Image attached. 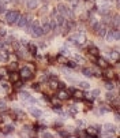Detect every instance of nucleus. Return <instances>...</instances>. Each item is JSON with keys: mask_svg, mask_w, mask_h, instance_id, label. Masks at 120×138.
I'll use <instances>...</instances> for the list:
<instances>
[{"mask_svg": "<svg viewBox=\"0 0 120 138\" xmlns=\"http://www.w3.org/2000/svg\"><path fill=\"white\" fill-rule=\"evenodd\" d=\"M42 2H44V3H46V2H48V0H42Z\"/></svg>", "mask_w": 120, "mask_h": 138, "instance_id": "nucleus-46", "label": "nucleus"}, {"mask_svg": "<svg viewBox=\"0 0 120 138\" xmlns=\"http://www.w3.org/2000/svg\"><path fill=\"white\" fill-rule=\"evenodd\" d=\"M30 33H31V36L33 37H41L42 36V29H41V26H38L36 22H33V25H31V28H30Z\"/></svg>", "mask_w": 120, "mask_h": 138, "instance_id": "nucleus-4", "label": "nucleus"}, {"mask_svg": "<svg viewBox=\"0 0 120 138\" xmlns=\"http://www.w3.org/2000/svg\"><path fill=\"white\" fill-rule=\"evenodd\" d=\"M57 12H59L60 15H63L64 18H72L71 10H70L67 6H64V4H59V6H57Z\"/></svg>", "mask_w": 120, "mask_h": 138, "instance_id": "nucleus-3", "label": "nucleus"}, {"mask_svg": "<svg viewBox=\"0 0 120 138\" xmlns=\"http://www.w3.org/2000/svg\"><path fill=\"white\" fill-rule=\"evenodd\" d=\"M78 136H79V137H89V136H87V133H86V131H78Z\"/></svg>", "mask_w": 120, "mask_h": 138, "instance_id": "nucleus-42", "label": "nucleus"}, {"mask_svg": "<svg viewBox=\"0 0 120 138\" xmlns=\"http://www.w3.org/2000/svg\"><path fill=\"white\" fill-rule=\"evenodd\" d=\"M82 72H83L85 77H92V75H93V71L90 68H83V70H82Z\"/></svg>", "mask_w": 120, "mask_h": 138, "instance_id": "nucleus-26", "label": "nucleus"}, {"mask_svg": "<svg viewBox=\"0 0 120 138\" xmlns=\"http://www.w3.org/2000/svg\"><path fill=\"white\" fill-rule=\"evenodd\" d=\"M19 97H20V100H23V101H27V100L30 98V94H29L27 92H20Z\"/></svg>", "mask_w": 120, "mask_h": 138, "instance_id": "nucleus-19", "label": "nucleus"}, {"mask_svg": "<svg viewBox=\"0 0 120 138\" xmlns=\"http://www.w3.org/2000/svg\"><path fill=\"white\" fill-rule=\"evenodd\" d=\"M18 18H19L18 11H10V12H7V15H5V20H7L8 25H15Z\"/></svg>", "mask_w": 120, "mask_h": 138, "instance_id": "nucleus-2", "label": "nucleus"}, {"mask_svg": "<svg viewBox=\"0 0 120 138\" xmlns=\"http://www.w3.org/2000/svg\"><path fill=\"white\" fill-rule=\"evenodd\" d=\"M85 41H86V36H85L83 33L75 34V44H77V45H83Z\"/></svg>", "mask_w": 120, "mask_h": 138, "instance_id": "nucleus-6", "label": "nucleus"}, {"mask_svg": "<svg viewBox=\"0 0 120 138\" xmlns=\"http://www.w3.org/2000/svg\"><path fill=\"white\" fill-rule=\"evenodd\" d=\"M115 98V94H113L112 92H109V93H107V100H109V101H112V100Z\"/></svg>", "mask_w": 120, "mask_h": 138, "instance_id": "nucleus-35", "label": "nucleus"}, {"mask_svg": "<svg viewBox=\"0 0 120 138\" xmlns=\"http://www.w3.org/2000/svg\"><path fill=\"white\" fill-rule=\"evenodd\" d=\"M100 126H90V127L86 128V133L89 137H97L98 133H100Z\"/></svg>", "mask_w": 120, "mask_h": 138, "instance_id": "nucleus-5", "label": "nucleus"}, {"mask_svg": "<svg viewBox=\"0 0 120 138\" xmlns=\"http://www.w3.org/2000/svg\"><path fill=\"white\" fill-rule=\"evenodd\" d=\"M19 79H20L19 72H16V71H11V74H10V81H11V82H16V81H19Z\"/></svg>", "mask_w": 120, "mask_h": 138, "instance_id": "nucleus-14", "label": "nucleus"}, {"mask_svg": "<svg viewBox=\"0 0 120 138\" xmlns=\"http://www.w3.org/2000/svg\"><path fill=\"white\" fill-rule=\"evenodd\" d=\"M90 94H92V97H98L100 96V89H94Z\"/></svg>", "mask_w": 120, "mask_h": 138, "instance_id": "nucleus-34", "label": "nucleus"}, {"mask_svg": "<svg viewBox=\"0 0 120 138\" xmlns=\"http://www.w3.org/2000/svg\"><path fill=\"white\" fill-rule=\"evenodd\" d=\"M14 84H15L16 89H20V88H22V82H20V79H19V81H16V82H14Z\"/></svg>", "mask_w": 120, "mask_h": 138, "instance_id": "nucleus-40", "label": "nucleus"}, {"mask_svg": "<svg viewBox=\"0 0 120 138\" xmlns=\"http://www.w3.org/2000/svg\"><path fill=\"white\" fill-rule=\"evenodd\" d=\"M56 62L57 63H61V64H66L67 63V58L63 56V55H59V56L56 58Z\"/></svg>", "mask_w": 120, "mask_h": 138, "instance_id": "nucleus-21", "label": "nucleus"}, {"mask_svg": "<svg viewBox=\"0 0 120 138\" xmlns=\"http://www.w3.org/2000/svg\"><path fill=\"white\" fill-rule=\"evenodd\" d=\"M42 137H45V138H52V137H53V134L46 133V131H45V133H42Z\"/></svg>", "mask_w": 120, "mask_h": 138, "instance_id": "nucleus-43", "label": "nucleus"}, {"mask_svg": "<svg viewBox=\"0 0 120 138\" xmlns=\"http://www.w3.org/2000/svg\"><path fill=\"white\" fill-rule=\"evenodd\" d=\"M8 74V68L5 67H0V77H4V75Z\"/></svg>", "mask_w": 120, "mask_h": 138, "instance_id": "nucleus-31", "label": "nucleus"}, {"mask_svg": "<svg viewBox=\"0 0 120 138\" xmlns=\"http://www.w3.org/2000/svg\"><path fill=\"white\" fill-rule=\"evenodd\" d=\"M96 62H97V66L101 67V68H104V70L109 67V63H108V60L102 59V58H97V59H96Z\"/></svg>", "mask_w": 120, "mask_h": 138, "instance_id": "nucleus-8", "label": "nucleus"}, {"mask_svg": "<svg viewBox=\"0 0 120 138\" xmlns=\"http://www.w3.org/2000/svg\"><path fill=\"white\" fill-rule=\"evenodd\" d=\"M4 11H5V6L0 3V14H3V12H4Z\"/></svg>", "mask_w": 120, "mask_h": 138, "instance_id": "nucleus-44", "label": "nucleus"}, {"mask_svg": "<svg viewBox=\"0 0 120 138\" xmlns=\"http://www.w3.org/2000/svg\"><path fill=\"white\" fill-rule=\"evenodd\" d=\"M57 84H59V82L56 81V79H51V81H49V88H51V89H57Z\"/></svg>", "mask_w": 120, "mask_h": 138, "instance_id": "nucleus-22", "label": "nucleus"}, {"mask_svg": "<svg viewBox=\"0 0 120 138\" xmlns=\"http://www.w3.org/2000/svg\"><path fill=\"white\" fill-rule=\"evenodd\" d=\"M1 88L5 90H10V84L8 82H1Z\"/></svg>", "mask_w": 120, "mask_h": 138, "instance_id": "nucleus-36", "label": "nucleus"}, {"mask_svg": "<svg viewBox=\"0 0 120 138\" xmlns=\"http://www.w3.org/2000/svg\"><path fill=\"white\" fill-rule=\"evenodd\" d=\"M104 130H105V136H107V137H109L111 134H112L113 131L116 130V127H115L113 124H111V123H107V124L104 126Z\"/></svg>", "mask_w": 120, "mask_h": 138, "instance_id": "nucleus-7", "label": "nucleus"}, {"mask_svg": "<svg viewBox=\"0 0 120 138\" xmlns=\"http://www.w3.org/2000/svg\"><path fill=\"white\" fill-rule=\"evenodd\" d=\"M15 114H16V116H18V119H23V118H25V112H22V111H19V110H16Z\"/></svg>", "mask_w": 120, "mask_h": 138, "instance_id": "nucleus-33", "label": "nucleus"}, {"mask_svg": "<svg viewBox=\"0 0 120 138\" xmlns=\"http://www.w3.org/2000/svg\"><path fill=\"white\" fill-rule=\"evenodd\" d=\"M8 60V55L5 52H1L0 54V62H7Z\"/></svg>", "mask_w": 120, "mask_h": 138, "instance_id": "nucleus-30", "label": "nucleus"}, {"mask_svg": "<svg viewBox=\"0 0 120 138\" xmlns=\"http://www.w3.org/2000/svg\"><path fill=\"white\" fill-rule=\"evenodd\" d=\"M111 58L115 59V60H119V51H118V49H115L113 52H111Z\"/></svg>", "mask_w": 120, "mask_h": 138, "instance_id": "nucleus-28", "label": "nucleus"}, {"mask_svg": "<svg viewBox=\"0 0 120 138\" xmlns=\"http://www.w3.org/2000/svg\"><path fill=\"white\" fill-rule=\"evenodd\" d=\"M105 88H107V89H108V90H112V89H113V88H115V85H113V84H112V81H108V82H107V84H105Z\"/></svg>", "mask_w": 120, "mask_h": 138, "instance_id": "nucleus-32", "label": "nucleus"}, {"mask_svg": "<svg viewBox=\"0 0 120 138\" xmlns=\"http://www.w3.org/2000/svg\"><path fill=\"white\" fill-rule=\"evenodd\" d=\"M5 34H7V32H5V29L0 28V37H5Z\"/></svg>", "mask_w": 120, "mask_h": 138, "instance_id": "nucleus-39", "label": "nucleus"}, {"mask_svg": "<svg viewBox=\"0 0 120 138\" xmlns=\"http://www.w3.org/2000/svg\"><path fill=\"white\" fill-rule=\"evenodd\" d=\"M26 45H27V48H29V51H30V54H33V55L37 54V46H36V45H33V44H26Z\"/></svg>", "mask_w": 120, "mask_h": 138, "instance_id": "nucleus-20", "label": "nucleus"}, {"mask_svg": "<svg viewBox=\"0 0 120 138\" xmlns=\"http://www.w3.org/2000/svg\"><path fill=\"white\" fill-rule=\"evenodd\" d=\"M75 60H77V62H79V64L85 63V59H83L82 56H79V55H77V56H75Z\"/></svg>", "mask_w": 120, "mask_h": 138, "instance_id": "nucleus-38", "label": "nucleus"}, {"mask_svg": "<svg viewBox=\"0 0 120 138\" xmlns=\"http://www.w3.org/2000/svg\"><path fill=\"white\" fill-rule=\"evenodd\" d=\"M111 22H112L113 26H115V29H119V15H115V18L111 20Z\"/></svg>", "mask_w": 120, "mask_h": 138, "instance_id": "nucleus-25", "label": "nucleus"}, {"mask_svg": "<svg viewBox=\"0 0 120 138\" xmlns=\"http://www.w3.org/2000/svg\"><path fill=\"white\" fill-rule=\"evenodd\" d=\"M89 55H93V56L98 58L100 51H98V48H96V46H90V48H89Z\"/></svg>", "mask_w": 120, "mask_h": 138, "instance_id": "nucleus-17", "label": "nucleus"}, {"mask_svg": "<svg viewBox=\"0 0 120 138\" xmlns=\"http://www.w3.org/2000/svg\"><path fill=\"white\" fill-rule=\"evenodd\" d=\"M70 112H71V114H75V112H77V110H75L74 107H71V108H70Z\"/></svg>", "mask_w": 120, "mask_h": 138, "instance_id": "nucleus-45", "label": "nucleus"}, {"mask_svg": "<svg viewBox=\"0 0 120 138\" xmlns=\"http://www.w3.org/2000/svg\"><path fill=\"white\" fill-rule=\"evenodd\" d=\"M1 131L4 134H10V133H12V131H14V126L12 124H7V126H4V127L1 128Z\"/></svg>", "mask_w": 120, "mask_h": 138, "instance_id": "nucleus-18", "label": "nucleus"}, {"mask_svg": "<svg viewBox=\"0 0 120 138\" xmlns=\"http://www.w3.org/2000/svg\"><path fill=\"white\" fill-rule=\"evenodd\" d=\"M7 110V104L4 101H0V111H5Z\"/></svg>", "mask_w": 120, "mask_h": 138, "instance_id": "nucleus-37", "label": "nucleus"}, {"mask_svg": "<svg viewBox=\"0 0 120 138\" xmlns=\"http://www.w3.org/2000/svg\"><path fill=\"white\" fill-rule=\"evenodd\" d=\"M78 127H79L81 130L85 127V122H83V120H78Z\"/></svg>", "mask_w": 120, "mask_h": 138, "instance_id": "nucleus-41", "label": "nucleus"}, {"mask_svg": "<svg viewBox=\"0 0 120 138\" xmlns=\"http://www.w3.org/2000/svg\"><path fill=\"white\" fill-rule=\"evenodd\" d=\"M74 98L75 100H83L85 98V93L82 92V90H74Z\"/></svg>", "mask_w": 120, "mask_h": 138, "instance_id": "nucleus-12", "label": "nucleus"}, {"mask_svg": "<svg viewBox=\"0 0 120 138\" xmlns=\"http://www.w3.org/2000/svg\"><path fill=\"white\" fill-rule=\"evenodd\" d=\"M57 98H60V100H67V98H70L68 92H67V90H64V89H61L60 92L57 93Z\"/></svg>", "mask_w": 120, "mask_h": 138, "instance_id": "nucleus-11", "label": "nucleus"}, {"mask_svg": "<svg viewBox=\"0 0 120 138\" xmlns=\"http://www.w3.org/2000/svg\"><path fill=\"white\" fill-rule=\"evenodd\" d=\"M16 68H18V64H16V62L10 63V66H8V71H16Z\"/></svg>", "mask_w": 120, "mask_h": 138, "instance_id": "nucleus-23", "label": "nucleus"}, {"mask_svg": "<svg viewBox=\"0 0 120 138\" xmlns=\"http://www.w3.org/2000/svg\"><path fill=\"white\" fill-rule=\"evenodd\" d=\"M33 72H34V68L31 66H23L19 71V75L23 79H30L33 77Z\"/></svg>", "mask_w": 120, "mask_h": 138, "instance_id": "nucleus-1", "label": "nucleus"}, {"mask_svg": "<svg viewBox=\"0 0 120 138\" xmlns=\"http://www.w3.org/2000/svg\"><path fill=\"white\" fill-rule=\"evenodd\" d=\"M98 12H100L101 15H108V14L111 12V8H109V6H107V4L101 6V7L98 8Z\"/></svg>", "mask_w": 120, "mask_h": 138, "instance_id": "nucleus-10", "label": "nucleus"}, {"mask_svg": "<svg viewBox=\"0 0 120 138\" xmlns=\"http://www.w3.org/2000/svg\"><path fill=\"white\" fill-rule=\"evenodd\" d=\"M41 29H42V33H44V34L49 33V32L52 30V25H51V22H45V23L42 25V28H41Z\"/></svg>", "mask_w": 120, "mask_h": 138, "instance_id": "nucleus-13", "label": "nucleus"}, {"mask_svg": "<svg viewBox=\"0 0 120 138\" xmlns=\"http://www.w3.org/2000/svg\"><path fill=\"white\" fill-rule=\"evenodd\" d=\"M79 86L82 88V89H89L90 85H89V82H86V81H81L79 82Z\"/></svg>", "mask_w": 120, "mask_h": 138, "instance_id": "nucleus-29", "label": "nucleus"}, {"mask_svg": "<svg viewBox=\"0 0 120 138\" xmlns=\"http://www.w3.org/2000/svg\"><path fill=\"white\" fill-rule=\"evenodd\" d=\"M51 102L53 104V107H60V98H57V97H52Z\"/></svg>", "mask_w": 120, "mask_h": 138, "instance_id": "nucleus-24", "label": "nucleus"}, {"mask_svg": "<svg viewBox=\"0 0 120 138\" xmlns=\"http://www.w3.org/2000/svg\"><path fill=\"white\" fill-rule=\"evenodd\" d=\"M37 6H38V2H37V0H27V8L34 10V8H37Z\"/></svg>", "mask_w": 120, "mask_h": 138, "instance_id": "nucleus-16", "label": "nucleus"}, {"mask_svg": "<svg viewBox=\"0 0 120 138\" xmlns=\"http://www.w3.org/2000/svg\"><path fill=\"white\" fill-rule=\"evenodd\" d=\"M104 78H105V79H108V81H112V79L115 78V72H113V70H112V68L109 70V67H108V68H105Z\"/></svg>", "mask_w": 120, "mask_h": 138, "instance_id": "nucleus-9", "label": "nucleus"}, {"mask_svg": "<svg viewBox=\"0 0 120 138\" xmlns=\"http://www.w3.org/2000/svg\"><path fill=\"white\" fill-rule=\"evenodd\" d=\"M30 112L34 118H41V116H42V112H41L40 110H37V108H30Z\"/></svg>", "mask_w": 120, "mask_h": 138, "instance_id": "nucleus-15", "label": "nucleus"}, {"mask_svg": "<svg viewBox=\"0 0 120 138\" xmlns=\"http://www.w3.org/2000/svg\"><path fill=\"white\" fill-rule=\"evenodd\" d=\"M66 66H67V67H70V68H75V67H77V63H75L74 60H67Z\"/></svg>", "mask_w": 120, "mask_h": 138, "instance_id": "nucleus-27", "label": "nucleus"}]
</instances>
